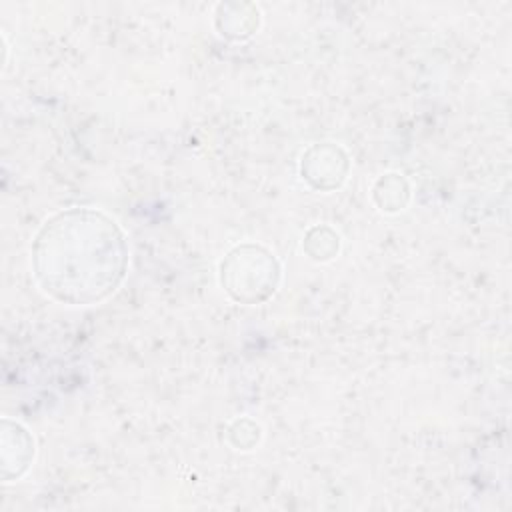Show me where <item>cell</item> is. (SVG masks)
<instances>
[{
	"instance_id": "cell-1",
	"label": "cell",
	"mask_w": 512,
	"mask_h": 512,
	"mask_svg": "<svg viewBox=\"0 0 512 512\" xmlns=\"http://www.w3.org/2000/svg\"><path fill=\"white\" fill-rule=\"evenodd\" d=\"M32 270L52 300L88 306L118 290L128 270L122 228L100 210L70 208L48 218L32 242Z\"/></svg>"
},
{
	"instance_id": "cell-2",
	"label": "cell",
	"mask_w": 512,
	"mask_h": 512,
	"mask_svg": "<svg viewBox=\"0 0 512 512\" xmlns=\"http://www.w3.org/2000/svg\"><path fill=\"white\" fill-rule=\"evenodd\" d=\"M220 282L236 302L258 304L276 292L280 266L262 246H236L220 264Z\"/></svg>"
}]
</instances>
